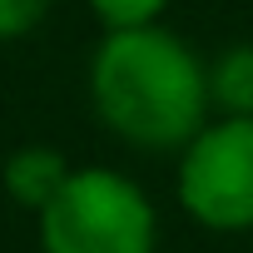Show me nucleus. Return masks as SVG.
I'll use <instances>...</instances> for the list:
<instances>
[{
    "instance_id": "1",
    "label": "nucleus",
    "mask_w": 253,
    "mask_h": 253,
    "mask_svg": "<svg viewBox=\"0 0 253 253\" xmlns=\"http://www.w3.org/2000/svg\"><path fill=\"white\" fill-rule=\"evenodd\" d=\"M89 104L134 149L184 154L209 124V60L164 25L104 35L89 60Z\"/></svg>"
},
{
    "instance_id": "2",
    "label": "nucleus",
    "mask_w": 253,
    "mask_h": 253,
    "mask_svg": "<svg viewBox=\"0 0 253 253\" xmlns=\"http://www.w3.org/2000/svg\"><path fill=\"white\" fill-rule=\"evenodd\" d=\"M40 253H154L159 218L149 194L119 169L84 164L35 218Z\"/></svg>"
},
{
    "instance_id": "3",
    "label": "nucleus",
    "mask_w": 253,
    "mask_h": 253,
    "mask_svg": "<svg viewBox=\"0 0 253 253\" xmlns=\"http://www.w3.org/2000/svg\"><path fill=\"white\" fill-rule=\"evenodd\" d=\"M179 204L213 233L253 228V119H213L179 154Z\"/></svg>"
},
{
    "instance_id": "4",
    "label": "nucleus",
    "mask_w": 253,
    "mask_h": 253,
    "mask_svg": "<svg viewBox=\"0 0 253 253\" xmlns=\"http://www.w3.org/2000/svg\"><path fill=\"white\" fill-rule=\"evenodd\" d=\"M70 174H75V169L65 164L60 149H50V144H20V149L5 159V169H0V184H5V199H10V204H20V209H30V213L40 218L45 204L65 189Z\"/></svg>"
},
{
    "instance_id": "5",
    "label": "nucleus",
    "mask_w": 253,
    "mask_h": 253,
    "mask_svg": "<svg viewBox=\"0 0 253 253\" xmlns=\"http://www.w3.org/2000/svg\"><path fill=\"white\" fill-rule=\"evenodd\" d=\"M209 104L218 119H253V45H228L209 60Z\"/></svg>"
},
{
    "instance_id": "6",
    "label": "nucleus",
    "mask_w": 253,
    "mask_h": 253,
    "mask_svg": "<svg viewBox=\"0 0 253 253\" xmlns=\"http://www.w3.org/2000/svg\"><path fill=\"white\" fill-rule=\"evenodd\" d=\"M84 5L99 15L104 35H119V30H149V25H159V15L169 10V0H84Z\"/></svg>"
},
{
    "instance_id": "7",
    "label": "nucleus",
    "mask_w": 253,
    "mask_h": 253,
    "mask_svg": "<svg viewBox=\"0 0 253 253\" xmlns=\"http://www.w3.org/2000/svg\"><path fill=\"white\" fill-rule=\"evenodd\" d=\"M55 0H0V40H20L30 35L45 15H50Z\"/></svg>"
}]
</instances>
